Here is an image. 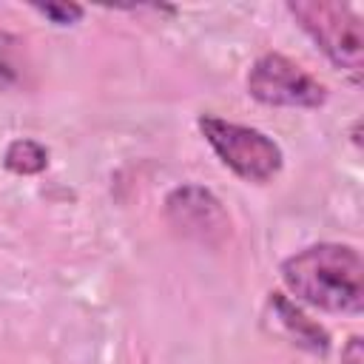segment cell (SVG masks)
<instances>
[{
	"instance_id": "cell-1",
	"label": "cell",
	"mask_w": 364,
	"mask_h": 364,
	"mask_svg": "<svg viewBox=\"0 0 364 364\" xmlns=\"http://www.w3.org/2000/svg\"><path fill=\"white\" fill-rule=\"evenodd\" d=\"M282 279L290 293L330 313L358 316L364 307V262L350 245H310L282 264Z\"/></svg>"
},
{
	"instance_id": "cell-2",
	"label": "cell",
	"mask_w": 364,
	"mask_h": 364,
	"mask_svg": "<svg viewBox=\"0 0 364 364\" xmlns=\"http://www.w3.org/2000/svg\"><path fill=\"white\" fill-rule=\"evenodd\" d=\"M287 11L330 57L333 65L350 71L353 80H358L364 34H361V17L350 6L333 0H296L287 3Z\"/></svg>"
},
{
	"instance_id": "cell-3",
	"label": "cell",
	"mask_w": 364,
	"mask_h": 364,
	"mask_svg": "<svg viewBox=\"0 0 364 364\" xmlns=\"http://www.w3.org/2000/svg\"><path fill=\"white\" fill-rule=\"evenodd\" d=\"M199 131L216 156L247 182H267L282 171V148L256 128L205 114L199 117Z\"/></svg>"
},
{
	"instance_id": "cell-4",
	"label": "cell",
	"mask_w": 364,
	"mask_h": 364,
	"mask_svg": "<svg viewBox=\"0 0 364 364\" xmlns=\"http://www.w3.org/2000/svg\"><path fill=\"white\" fill-rule=\"evenodd\" d=\"M247 91L279 108H318L327 100V88L284 54H262L247 74Z\"/></svg>"
},
{
	"instance_id": "cell-5",
	"label": "cell",
	"mask_w": 364,
	"mask_h": 364,
	"mask_svg": "<svg viewBox=\"0 0 364 364\" xmlns=\"http://www.w3.org/2000/svg\"><path fill=\"white\" fill-rule=\"evenodd\" d=\"M165 213L179 233L205 245H219L230 233V219L222 202L199 185H182L171 191L165 199Z\"/></svg>"
},
{
	"instance_id": "cell-6",
	"label": "cell",
	"mask_w": 364,
	"mask_h": 364,
	"mask_svg": "<svg viewBox=\"0 0 364 364\" xmlns=\"http://www.w3.org/2000/svg\"><path fill=\"white\" fill-rule=\"evenodd\" d=\"M270 304H273L279 321L284 324V330L296 338V344H301V347H307L310 353H318V355L327 353V347H330V336L324 333V327H318L316 321H310V318H307L296 304H290L282 293H273Z\"/></svg>"
},
{
	"instance_id": "cell-7",
	"label": "cell",
	"mask_w": 364,
	"mask_h": 364,
	"mask_svg": "<svg viewBox=\"0 0 364 364\" xmlns=\"http://www.w3.org/2000/svg\"><path fill=\"white\" fill-rule=\"evenodd\" d=\"M3 165L17 173V176H31V173H40L46 171L48 165V151L34 142V139H14L9 148H6V156H3Z\"/></svg>"
},
{
	"instance_id": "cell-8",
	"label": "cell",
	"mask_w": 364,
	"mask_h": 364,
	"mask_svg": "<svg viewBox=\"0 0 364 364\" xmlns=\"http://www.w3.org/2000/svg\"><path fill=\"white\" fill-rule=\"evenodd\" d=\"M20 40L9 31H0V88L14 85L20 80Z\"/></svg>"
},
{
	"instance_id": "cell-9",
	"label": "cell",
	"mask_w": 364,
	"mask_h": 364,
	"mask_svg": "<svg viewBox=\"0 0 364 364\" xmlns=\"http://www.w3.org/2000/svg\"><path fill=\"white\" fill-rule=\"evenodd\" d=\"M34 9L57 26H68L82 17V6H77V3H46V6H34Z\"/></svg>"
},
{
	"instance_id": "cell-10",
	"label": "cell",
	"mask_w": 364,
	"mask_h": 364,
	"mask_svg": "<svg viewBox=\"0 0 364 364\" xmlns=\"http://www.w3.org/2000/svg\"><path fill=\"white\" fill-rule=\"evenodd\" d=\"M341 364H364V344L361 336H353L347 341V347L341 350Z\"/></svg>"
}]
</instances>
